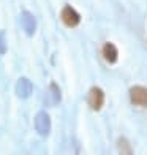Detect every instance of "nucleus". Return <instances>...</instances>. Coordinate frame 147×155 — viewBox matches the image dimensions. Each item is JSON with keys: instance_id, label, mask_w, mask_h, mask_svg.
<instances>
[{"instance_id": "1", "label": "nucleus", "mask_w": 147, "mask_h": 155, "mask_svg": "<svg viewBox=\"0 0 147 155\" xmlns=\"http://www.w3.org/2000/svg\"><path fill=\"white\" fill-rule=\"evenodd\" d=\"M35 128H37V131L41 136L49 135V131H51V119H49V116L44 111L38 112L37 117H35Z\"/></svg>"}, {"instance_id": "2", "label": "nucleus", "mask_w": 147, "mask_h": 155, "mask_svg": "<svg viewBox=\"0 0 147 155\" xmlns=\"http://www.w3.org/2000/svg\"><path fill=\"white\" fill-rule=\"evenodd\" d=\"M130 100L138 106H147V89L141 86H135L130 90Z\"/></svg>"}, {"instance_id": "3", "label": "nucleus", "mask_w": 147, "mask_h": 155, "mask_svg": "<svg viewBox=\"0 0 147 155\" xmlns=\"http://www.w3.org/2000/svg\"><path fill=\"white\" fill-rule=\"evenodd\" d=\"M62 21H64V24L67 27H76L79 24V21H81V16L76 13V10H73L70 5L64 6V10H62Z\"/></svg>"}, {"instance_id": "4", "label": "nucleus", "mask_w": 147, "mask_h": 155, "mask_svg": "<svg viewBox=\"0 0 147 155\" xmlns=\"http://www.w3.org/2000/svg\"><path fill=\"white\" fill-rule=\"evenodd\" d=\"M103 103H104L103 90L98 89V87H93L89 92V104H90V108H92L93 111H100L101 106H103Z\"/></svg>"}, {"instance_id": "5", "label": "nucleus", "mask_w": 147, "mask_h": 155, "mask_svg": "<svg viewBox=\"0 0 147 155\" xmlns=\"http://www.w3.org/2000/svg\"><path fill=\"white\" fill-rule=\"evenodd\" d=\"M16 94L19 98H29L32 95V82L25 78H21V79L16 82Z\"/></svg>"}, {"instance_id": "6", "label": "nucleus", "mask_w": 147, "mask_h": 155, "mask_svg": "<svg viewBox=\"0 0 147 155\" xmlns=\"http://www.w3.org/2000/svg\"><path fill=\"white\" fill-rule=\"evenodd\" d=\"M22 27H24L25 33H29V35H33L35 33L37 22H35V18H33L32 13H29V11H24L22 13Z\"/></svg>"}, {"instance_id": "7", "label": "nucleus", "mask_w": 147, "mask_h": 155, "mask_svg": "<svg viewBox=\"0 0 147 155\" xmlns=\"http://www.w3.org/2000/svg\"><path fill=\"white\" fill-rule=\"evenodd\" d=\"M103 55L109 63H114L117 60V48L113 43H106L103 46Z\"/></svg>"}, {"instance_id": "8", "label": "nucleus", "mask_w": 147, "mask_h": 155, "mask_svg": "<svg viewBox=\"0 0 147 155\" xmlns=\"http://www.w3.org/2000/svg\"><path fill=\"white\" fill-rule=\"evenodd\" d=\"M49 101L52 104H57L60 101V92L55 84H51V87H49Z\"/></svg>"}, {"instance_id": "9", "label": "nucleus", "mask_w": 147, "mask_h": 155, "mask_svg": "<svg viewBox=\"0 0 147 155\" xmlns=\"http://www.w3.org/2000/svg\"><path fill=\"white\" fill-rule=\"evenodd\" d=\"M6 51V41H5V32H0V52Z\"/></svg>"}]
</instances>
